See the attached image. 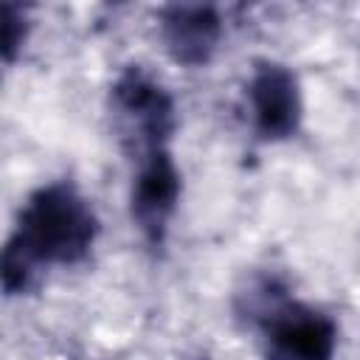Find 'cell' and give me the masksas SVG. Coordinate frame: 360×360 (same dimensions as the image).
Masks as SVG:
<instances>
[{
    "instance_id": "cell-4",
    "label": "cell",
    "mask_w": 360,
    "mask_h": 360,
    "mask_svg": "<svg viewBox=\"0 0 360 360\" xmlns=\"http://www.w3.org/2000/svg\"><path fill=\"white\" fill-rule=\"evenodd\" d=\"M132 180H129V219L146 248L160 250L169 239L174 214L183 197V172L172 146L152 149L132 160Z\"/></svg>"
},
{
    "instance_id": "cell-1",
    "label": "cell",
    "mask_w": 360,
    "mask_h": 360,
    "mask_svg": "<svg viewBox=\"0 0 360 360\" xmlns=\"http://www.w3.org/2000/svg\"><path fill=\"white\" fill-rule=\"evenodd\" d=\"M101 233L93 202L70 180L37 186L20 205L3 245L0 281L6 298L34 290L45 267H76L90 259Z\"/></svg>"
},
{
    "instance_id": "cell-6",
    "label": "cell",
    "mask_w": 360,
    "mask_h": 360,
    "mask_svg": "<svg viewBox=\"0 0 360 360\" xmlns=\"http://www.w3.org/2000/svg\"><path fill=\"white\" fill-rule=\"evenodd\" d=\"M155 20H158V39L174 65L197 70L214 62L225 37V20L217 6L166 3L158 8Z\"/></svg>"
},
{
    "instance_id": "cell-2",
    "label": "cell",
    "mask_w": 360,
    "mask_h": 360,
    "mask_svg": "<svg viewBox=\"0 0 360 360\" xmlns=\"http://www.w3.org/2000/svg\"><path fill=\"white\" fill-rule=\"evenodd\" d=\"M236 318L256 332L262 360H335L338 321L307 301L292 298L290 287L270 276H253L233 301Z\"/></svg>"
},
{
    "instance_id": "cell-7",
    "label": "cell",
    "mask_w": 360,
    "mask_h": 360,
    "mask_svg": "<svg viewBox=\"0 0 360 360\" xmlns=\"http://www.w3.org/2000/svg\"><path fill=\"white\" fill-rule=\"evenodd\" d=\"M0 22H3V31H0L3 62H6V65H14L17 56L22 53V48H25V42H28V37H31L28 6L6 0V3L0 6Z\"/></svg>"
},
{
    "instance_id": "cell-3",
    "label": "cell",
    "mask_w": 360,
    "mask_h": 360,
    "mask_svg": "<svg viewBox=\"0 0 360 360\" xmlns=\"http://www.w3.org/2000/svg\"><path fill=\"white\" fill-rule=\"evenodd\" d=\"M110 112L121 146L135 160L172 146L180 118L169 87L143 65H127L110 84Z\"/></svg>"
},
{
    "instance_id": "cell-5",
    "label": "cell",
    "mask_w": 360,
    "mask_h": 360,
    "mask_svg": "<svg viewBox=\"0 0 360 360\" xmlns=\"http://www.w3.org/2000/svg\"><path fill=\"white\" fill-rule=\"evenodd\" d=\"M250 129L262 143H284L304 124V90L298 73L278 59H256L245 82Z\"/></svg>"
}]
</instances>
